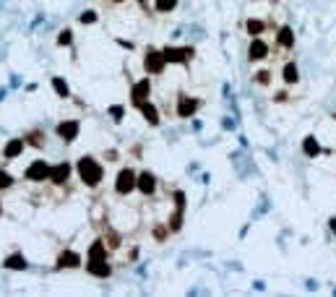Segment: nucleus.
I'll return each mask as SVG.
<instances>
[{"label":"nucleus","instance_id":"nucleus-1","mask_svg":"<svg viewBox=\"0 0 336 297\" xmlns=\"http://www.w3.org/2000/svg\"><path fill=\"white\" fill-rule=\"evenodd\" d=\"M78 175L89 188H97L99 180H102V164H99L94 156H81L78 159Z\"/></svg>","mask_w":336,"mask_h":297},{"label":"nucleus","instance_id":"nucleus-2","mask_svg":"<svg viewBox=\"0 0 336 297\" xmlns=\"http://www.w3.org/2000/svg\"><path fill=\"white\" fill-rule=\"evenodd\" d=\"M50 170H52V167L44 162V159H37V162L29 164V170H26V180H32V183L50 180Z\"/></svg>","mask_w":336,"mask_h":297},{"label":"nucleus","instance_id":"nucleus-3","mask_svg":"<svg viewBox=\"0 0 336 297\" xmlns=\"http://www.w3.org/2000/svg\"><path fill=\"white\" fill-rule=\"evenodd\" d=\"M133 188H138V180H135V172L133 170H123L117 175V183H115V190L125 196V193H131Z\"/></svg>","mask_w":336,"mask_h":297},{"label":"nucleus","instance_id":"nucleus-4","mask_svg":"<svg viewBox=\"0 0 336 297\" xmlns=\"http://www.w3.org/2000/svg\"><path fill=\"white\" fill-rule=\"evenodd\" d=\"M165 52H157V50H151L146 52V60H143V68H146V73H151V76H157V73L165 71Z\"/></svg>","mask_w":336,"mask_h":297},{"label":"nucleus","instance_id":"nucleus-5","mask_svg":"<svg viewBox=\"0 0 336 297\" xmlns=\"http://www.w3.org/2000/svg\"><path fill=\"white\" fill-rule=\"evenodd\" d=\"M190 58H193V47H167L165 50L167 63H188Z\"/></svg>","mask_w":336,"mask_h":297},{"label":"nucleus","instance_id":"nucleus-6","mask_svg":"<svg viewBox=\"0 0 336 297\" xmlns=\"http://www.w3.org/2000/svg\"><path fill=\"white\" fill-rule=\"evenodd\" d=\"M149 94H151V81L149 78H143V81H138L133 86V91H131V97H133V105L138 107L141 102H146L149 99Z\"/></svg>","mask_w":336,"mask_h":297},{"label":"nucleus","instance_id":"nucleus-7","mask_svg":"<svg viewBox=\"0 0 336 297\" xmlns=\"http://www.w3.org/2000/svg\"><path fill=\"white\" fill-rule=\"evenodd\" d=\"M78 123H76V120H66V123H60L58 125V136L63 138V141H76V136H78Z\"/></svg>","mask_w":336,"mask_h":297},{"label":"nucleus","instance_id":"nucleus-8","mask_svg":"<svg viewBox=\"0 0 336 297\" xmlns=\"http://www.w3.org/2000/svg\"><path fill=\"white\" fill-rule=\"evenodd\" d=\"M68 175H70V164L68 162H60V164H55L50 170V180L55 183V185H63V183L68 180Z\"/></svg>","mask_w":336,"mask_h":297},{"label":"nucleus","instance_id":"nucleus-9","mask_svg":"<svg viewBox=\"0 0 336 297\" xmlns=\"http://www.w3.org/2000/svg\"><path fill=\"white\" fill-rule=\"evenodd\" d=\"M198 110V99H190V97H180V105H177V115L180 117H190Z\"/></svg>","mask_w":336,"mask_h":297},{"label":"nucleus","instance_id":"nucleus-10","mask_svg":"<svg viewBox=\"0 0 336 297\" xmlns=\"http://www.w3.org/2000/svg\"><path fill=\"white\" fill-rule=\"evenodd\" d=\"M58 266L60 268H76V266H81V256L73 253V250H66V253H60Z\"/></svg>","mask_w":336,"mask_h":297},{"label":"nucleus","instance_id":"nucleus-11","mask_svg":"<svg viewBox=\"0 0 336 297\" xmlns=\"http://www.w3.org/2000/svg\"><path fill=\"white\" fill-rule=\"evenodd\" d=\"M154 188H157V180H154V175H151V172L138 175V190L143 193V196H151Z\"/></svg>","mask_w":336,"mask_h":297},{"label":"nucleus","instance_id":"nucleus-12","mask_svg":"<svg viewBox=\"0 0 336 297\" xmlns=\"http://www.w3.org/2000/svg\"><path fill=\"white\" fill-rule=\"evenodd\" d=\"M86 271H89V274H94V276H102V279H104V276H110L112 268L107 266V261H92V258H89Z\"/></svg>","mask_w":336,"mask_h":297},{"label":"nucleus","instance_id":"nucleus-13","mask_svg":"<svg viewBox=\"0 0 336 297\" xmlns=\"http://www.w3.org/2000/svg\"><path fill=\"white\" fill-rule=\"evenodd\" d=\"M138 110H141V115L146 117L151 125H159V112H157V107H154L149 99H146V102H141V105H138Z\"/></svg>","mask_w":336,"mask_h":297},{"label":"nucleus","instance_id":"nucleus-14","mask_svg":"<svg viewBox=\"0 0 336 297\" xmlns=\"http://www.w3.org/2000/svg\"><path fill=\"white\" fill-rule=\"evenodd\" d=\"M89 258H92V261H107V243L94 240V245L89 248Z\"/></svg>","mask_w":336,"mask_h":297},{"label":"nucleus","instance_id":"nucleus-15","mask_svg":"<svg viewBox=\"0 0 336 297\" xmlns=\"http://www.w3.org/2000/svg\"><path fill=\"white\" fill-rule=\"evenodd\" d=\"M24 146H26L24 138H13V141L5 146V151H3V154H5V159H16V156H19V154L24 151Z\"/></svg>","mask_w":336,"mask_h":297},{"label":"nucleus","instance_id":"nucleus-16","mask_svg":"<svg viewBox=\"0 0 336 297\" xmlns=\"http://www.w3.org/2000/svg\"><path fill=\"white\" fill-rule=\"evenodd\" d=\"M266 52H269V47L263 44L261 39H253V44H250V58L253 60H261V58H266Z\"/></svg>","mask_w":336,"mask_h":297},{"label":"nucleus","instance_id":"nucleus-17","mask_svg":"<svg viewBox=\"0 0 336 297\" xmlns=\"http://www.w3.org/2000/svg\"><path fill=\"white\" fill-rule=\"evenodd\" d=\"M5 266H8V268H16V271H21V268H26V258H24L21 253H13V256L5 258Z\"/></svg>","mask_w":336,"mask_h":297},{"label":"nucleus","instance_id":"nucleus-18","mask_svg":"<svg viewBox=\"0 0 336 297\" xmlns=\"http://www.w3.org/2000/svg\"><path fill=\"white\" fill-rule=\"evenodd\" d=\"M52 86H55V91H58V94H60V97H68V94H70V89H68V83H66V81H63V78H52Z\"/></svg>","mask_w":336,"mask_h":297},{"label":"nucleus","instance_id":"nucleus-19","mask_svg":"<svg viewBox=\"0 0 336 297\" xmlns=\"http://www.w3.org/2000/svg\"><path fill=\"white\" fill-rule=\"evenodd\" d=\"M284 81H287V83H295V81H297V68H295V63H287V68H284Z\"/></svg>","mask_w":336,"mask_h":297},{"label":"nucleus","instance_id":"nucleus-20","mask_svg":"<svg viewBox=\"0 0 336 297\" xmlns=\"http://www.w3.org/2000/svg\"><path fill=\"white\" fill-rule=\"evenodd\" d=\"M175 5H177V0H157V11H159V13H167V11H172Z\"/></svg>","mask_w":336,"mask_h":297},{"label":"nucleus","instance_id":"nucleus-21","mask_svg":"<svg viewBox=\"0 0 336 297\" xmlns=\"http://www.w3.org/2000/svg\"><path fill=\"white\" fill-rule=\"evenodd\" d=\"M279 44H281V47H292V32H289V29H281Z\"/></svg>","mask_w":336,"mask_h":297},{"label":"nucleus","instance_id":"nucleus-22","mask_svg":"<svg viewBox=\"0 0 336 297\" xmlns=\"http://www.w3.org/2000/svg\"><path fill=\"white\" fill-rule=\"evenodd\" d=\"M169 222H172V224H169V229H172V232H175V229H180V224H183V209L177 206V211H175V217H172Z\"/></svg>","mask_w":336,"mask_h":297},{"label":"nucleus","instance_id":"nucleus-23","mask_svg":"<svg viewBox=\"0 0 336 297\" xmlns=\"http://www.w3.org/2000/svg\"><path fill=\"white\" fill-rule=\"evenodd\" d=\"M11 185H13V178H11V175H8V172H3V170H0V188H11Z\"/></svg>","mask_w":336,"mask_h":297},{"label":"nucleus","instance_id":"nucleus-24","mask_svg":"<svg viewBox=\"0 0 336 297\" xmlns=\"http://www.w3.org/2000/svg\"><path fill=\"white\" fill-rule=\"evenodd\" d=\"M70 42H73V32H70V29L60 32V37H58V44H70Z\"/></svg>","mask_w":336,"mask_h":297},{"label":"nucleus","instance_id":"nucleus-25","mask_svg":"<svg viewBox=\"0 0 336 297\" xmlns=\"http://www.w3.org/2000/svg\"><path fill=\"white\" fill-rule=\"evenodd\" d=\"M305 154H307V156L318 154V144L313 141V138H307V141H305Z\"/></svg>","mask_w":336,"mask_h":297},{"label":"nucleus","instance_id":"nucleus-26","mask_svg":"<svg viewBox=\"0 0 336 297\" xmlns=\"http://www.w3.org/2000/svg\"><path fill=\"white\" fill-rule=\"evenodd\" d=\"M97 21V13L94 11H84L81 13V24H94Z\"/></svg>","mask_w":336,"mask_h":297},{"label":"nucleus","instance_id":"nucleus-27","mask_svg":"<svg viewBox=\"0 0 336 297\" xmlns=\"http://www.w3.org/2000/svg\"><path fill=\"white\" fill-rule=\"evenodd\" d=\"M261 29H263L261 21H248V32L250 34H261Z\"/></svg>","mask_w":336,"mask_h":297},{"label":"nucleus","instance_id":"nucleus-28","mask_svg":"<svg viewBox=\"0 0 336 297\" xmlns=\"http://www.w3.org/2000/svg\"><path fill=\"white\" fill-rule=\"evenodd\" d=\"M29 138H32V141H29V144H34V146H42V144H44V141H42V138H44V136H42L39 131H34V133H32Z\"/></svg>","mask_w":336,"mask_h":297},{"label":"nucleus","instance_id":"nucleus-29","mask_svg":"<svg viewBox=\"0 0 336 297\" xmlns=\"http://www.w3.org/2000/svg\"><path fill=\"white\" fill-rule=\"evenodd\" d=\"M110 112L115 115V120H120V117H123V107H112V110H110Z\"/></svg>","mask_w":336,"mask_h":297},{"label":"nucleus","instance_id":"nucleus-30","mask_svg":"<svg viewBox=\"0 0 336 297\" xmlns=\"http://www.w3.org/2000/svg\"><path fill=\"white\" fill-rule=\"evenodd\" d=\"M165 232H167V229H165V227H159V229H157V232H154V235H157V240H165Z\"/></svg>","mask_w":336,"mask_h":297},{"label":"nucleus","instance_id":"nucleus-31","mask_svg":"<svg viewBox=\"0 0 336 297\" xmlns=\"http://www.w3.org/2000/svg\"><path fill=\"white\" fill-rule=\"evenodd\" d=\"M331 227H334V232H336V219H334V222H331Z\"/></svg>","mask_w":336,"mask_h":297},{"label":"nucleus","instance_id":"nucleus-32","mask_svg":"<svg viewBox=\"0 0 336 297\" xmlns=\"http://www.w3.org/2000/svg\"><path fill=\"white\" fill-rule=\"evenodd\" d=\"M138 3H146V0H138Z\"/></svg>","mask_w":336,"mask_h":297},{"label":"nucleus","instance_id":"nucleus-33","mask_svg":"<svg viewBox=\"0 0 336 297\" xmlns=\"http://www.w3.org/2000/svg\"><path fill=\"white\" fill-rule=\"evenodd\" d=\"M0 214H3V206H0Z\"/></svg>","mask_w":336,"mask_h":297},{"label":"nucleus","instance_id":"nucleus-34","mask_svg":"<svg viewBox=\"0 0 336 297\" xmlns=\"http://www.w3.org/2000/svg\"><path fill=\"white\" fill-rule=\"evenodd\" d=\"M117 3H120V0H117Z\"/></svg>","mask_w":336,"mask_h":297}]
</instances>
